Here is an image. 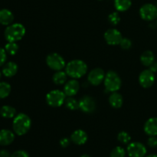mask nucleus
<instances>
[{"label": "nucleus", "instance_id": "6e6552de", "mask_svg": "<svg viewBox=\"0 0 157 157\" xmlns=\"http://www.w3.org/2000/svg\"><path fill=\"white\" fill-rule=\"evenodd\" d=\"M127 152L130 157H145L147 150L142 143L133 142L127 146Z\"/></svg>", "mask_w": 157, "mask_h": 157}, {"label": "nucleus", "instance_id": "412c9836", "mask_svg": "<svg viewBox=\"0 0 157 157\" xmlns=\"http://www.w3.org/2000/svg\"><path fill=\"white\" fill-rule=\"evenodd\" d=\"M0 115L6 119H11L16 116V110L15 107L9 105L2 106L0 109Z\"/></svg>", "mask_w": 157, "mask_h": 157}, {"label": "nucleus", "instance_id": "f3484780", "mask_svg": "<svg viewBox=\"0 0 157 157\" xmlns=\"http://www.w3.org/2000/svg\"><path fill=\"white\" fill-rule=\"evenodd\" d=\"M18 70V67L16 63L13 62V61H9L3 65L2 74L4 76L7 77V78H12L16 75Z\"/></svg>", "mask_w": 157, "mask_h": 157}, {"label": "nucleus", "instance_id": "a211bd4d", "mask_svg": "<svg viewBox=\"0 0 157 157\" xmlns=\"http://www.w3.org/2000/svg\"><path fill=\"white\" fill-rule=\"evenodd\" d=\"M14 21V15L10 10L3 9L0 10V24L2 25H9Z\"/></svg>", "mask_w": 157, "mask_h": 157}, {"label": "nucleus", "instance_id": "2eb2a0df", "mask_svg": "<svg viewBox=\"0 0 157 157\" xmlns=\"http://www.w3.org/2000/svg\"><path fill=\"white\" fill-rule=\"evenodd\" d=\"M144 130L148 136H157V117H151L147 120L144 124Z\"/></svg>", "mask_w": 157, "mask_h": 157}, {"label": "nucleus", "instance_id": "473e14b6", "mask_svg": "<svg viewBox=\"0 0 157 157\" xmlns=\"http://www.w3.org/2000/svg\"><path fill=\"white\" fill-rule=\"evenodd\" d=\"M10 157H29V154L25 150H17L11 154Z\"/></svg>", "mask_w": 157, "mask_h": 157}, {"label": "nucleus", "instance_id": "1a4fd4ad", "mask_svg": "<svg viewBox=\"0 0 157 157\" xmlns=\"http://www.w3.org/2000/svg\"><path fill=\"white\" fill-rule=\"evenodd\" d=\"M104 38L106 42L110 45H117L120 44L121 40L123 39L122 34L120 31L116 29H107L104 32Z\"/></svg>", "mask_w": 157, "mask_h": 157}, {"label": "nucleus", "instance_id": "0eeeda50", "mask_svg": "<svg viewBox=\"0 0 157 157\" xmlns=\"http://www.w3.org/2000/svg\"><path fill=\"white\" fill-rule=\"evenodd\" d=\"M140 15L144 21H151L157 18V6L151 3H147L140 9Z\"/></svg>", "mask_w": 157, "mask_h": 157}, {"label": "nucleus", "instance_id": "5701e85b", "mask_svg": "<svg viewBox=\"0 0 157 157\" xmlns=\"http://www.w3.org/2000/svg\"><path fill=\"white\" fill-rule=\"evenodd\" d=\"M132 5L131 0H114V7L118 12H126Z\"/></svg>", "mask_w": 157, "mask_h": 157}, {"label": "nucleus", "instance_id": "a19ab883", "mask_svg": "<svg viewBox=\"0 0 157 157\" xmlns=\"http://www.w3.org/2000/svg\"><path fill=\"white\" fill-rule=\"evenodd\" d=\"M99 1H101V0H99Z\"/></svg>", "mask_w": 157, "mask_h": 157}, {"label": "nucleus", "instance_id": "c756f323", "mask_svg": "<svg viewBox=\"0 0 157 157\" xmlns=\"http://www.w3.org/2000/svg\"><path fill=\"white\" fill-rule=\"evenodd\" d=\"M120 45H121V48L124 49V50H129L132 47V41L129 38H123L121 43H120Z\"/></svg>", "mask_w": 157, "mask_h": 157}, {"label": "nucleus", "instance_id": "dca6fc26", "mask_svg": "<svg viewBox=\"0 0 157 157\" xmlns=\"http://www.w3.org/2000/svg\"><path fill=\"white\" fill-rule=\"evenodd\" d=\"M15 140V134L12 131L6 129L0 130V146H9Z\"/></svg>", "mask_w": 157, "mask_h": 157}, {"label": "nucleus", "instance_id": "9b49d317", "mask_svg": "<svg viewBox=\"0 0 157 157\" xmlns=\"http://www.w3.org/2000/svg\"><path fill=\"white\" fill-rule=\"evenodd\" d=\"M79 109L86 113H91L96 109V101L92 97L86 95L79 101Z\"/></svg>", "mask_w": 157, "mask_h": 157}, {"label": "nucleus", "instance_id": "e433bc0d", "mask_svg": "<svg viewBox=\"0 0 157 157\" xmlns=\"http://www.w3.org/2000/svg\"><path fill=\"white\" fill-rule=\"evenodd\" d=\"M147 157H157V154H150Z\"/></svg>", "mask_w": 157, "mask_h": 157}, {"label": "nucleus", "instance_id": "ddd939ff", "mask_svg": "<svg viewBox=\"0 0 157 157\" xmlns=\"http://www.w3.org/2000/svg\"><path fill=\"white\" fill-rule=\"evenodd\" d=\"M80 89V84L77 79L72 78L67 81L64 86V92L67 97H74L78 94Z\"/></svg>", "mask_w": 157, "mask_h": 157}, {"label": "nucleus", "instance_id": "f257e3e1", "mask_svg": "<svg viewBox=\"0 0 157 157\" xmlns=\"http://www.w3.org/2000/svg\"><path fill=\"white\" fill-rule=\"evenodd\" d=\"M87 71V65L84 61L79 59L69 61L65 67V72L67 76L73 79H78L86 75Z\"/></svg>", "mask_w": 157, "mask_h": 157}, {"label": "nucleus", "instance_id": "7c9ffc66", "mask_svg": "<svg viewBox=\"0 0 157 157\" xmlns=\"http://www.w3.org/2000/svg\"><path fill=\"white\" fill-rule=\"evenodd\" d=\"M7 52L6 50L2 48H0V67L3 66L6 63V59H7Z\"/></svg>", "mask_w": 157, "mask_h": 157}, {"label": "nucleus", "instance_id": "58836bf2", "mask_svg": "<svg viewBox=\"0 0 157 157\" xmlns=\"http://www.w3.org/2000/svg\"><path fill=\"white\" fill-rule=\"evenodd\" d=\"M1 75H1V72H0V78H1Z\"/></svg>", "mask_w": 157, "mask_h": 157}, {"label": "nucleus", "instance_id": "f704fd0d", "mask_svg": "<svg viewBox=\"0 0 157 157\" xmlns=\"http://www.w3.org/2000/svg\"><path fill=\"white\" fill-rule=\"evenodd\" d=\"M149 69H150L151 71H153V73H156L157 72V61H155L153 63V64H151V65L149 67Z\"/></svg>", "mask_w": 157, "mask_h": 157}, {"label": "nucleus", "instance_id": "b1692460", "mask_svg": "<svg viewBox=\"0 0 157 157\" xmlns=\"http://www.w3.org/2000/svg\"><path fill=\"white\" fill-rule=\"evenodd\" d=\"M12 87L7 82H0V99H4L10 94Z\"/></svg>", "mask_w": 157, "mask_h": 157}, {"label": "nucleus", "instance_id": "20e7f679", "mask_svg": "<svg viewBox=\"0 0 157 157\" xmlns=\"http://www.w3.org/2000/svg\"><path fill=\"white\" fill-rule=\"evenodd\" d=\"M104 87L108 92H117L121 89L122 81L119 75L113 71H109L105 75L104 81Z\"/></svg>", "mask_w": 157, "mask_h": 157}, {"label": "nucleus", "instance_id": "4be33fe9", "mask_svg": "<svg viewBox=\"0 0 157 157\" xmlns=\"http://www.w3.org/2000/svg\"><path fill=\"white\" fill-rule=\"evenodd\" d=\"M67 77L68 76L65 71H58L53 75L52 80H53V82L57 85H62L67 82Z\"/></svg>", "mask_w": 157, "mask_h": 157}, {"label": "nucleus", "instance_id": "4468645a", "mask_svg": "<svg viewBox=\"0 0 157 157\" xmlns=\"http://www.w3.org/2000/svg\"><path fill=\"white\" fill-rule=\"evenodd\" d=\"M87 140H88V136L87 133L83 130H76L71 135V140L78 146L85 144Z\"/></svg>", "mask_w": 157, "mask_h": 157}, {"label": "nucleus", "instance_id": "a878e982", "mask_svg": "<svg viewBox=\"0 0 157 157\" xmlns=\"http://www.w3.org/2000/svg\"><path fill=\"white\" fill-rule=\"evenodd\" d=\"M5 50L9 55H15L18 51V45L16 42H8L5 46Z\"/></svg>", "mask_w": 157, "mask_h": 157}, {"label": "nucleus", "instance_id": "c85d7f7f", "mask_svg": "<svg viewBox=\"0 0 157 157\" xmlns=\"http://www.w3.org/2000/svg\"><path fill=\"white\" fill-rule=\"evenodd\" d=\"M108 21L113 25H117L121 21V17L118 12H112L108 16Z\"/></svg>", "mask_w": 157, "mask_h": 157}, {"label": "nucleus", "instance_id": "9d476101", "mask_svg": "<svg viewBox=\"0 0 157 157\" xmlns=\"http://www.w3.org/2000/svg\"><path fill=\"white\" fill-rule=\"evenodd\" d=\"M105 78V73L102 68L96 67L90 71L87 76V81L89 84L93 86H98L104 82Z\"/></svg>", "mask_w": 157, "mask_h": 157}, {"label": "nucleus", "instance_id": "2f4dec72", "mask_svg": "<svg viewBox=\"0 0 157 157\" xmlns=\"http://www.w3.org/2000/svg\"><path fill=\"white\" fill-rule=\"evenodd\" d=\"M147 145L150 148H156L157 147V137L156 136H150V138L147 140Z\"/></svg>", "mask_w": 157, "mask_h": 157}, {"label": "nucleus", "instance_id": "c9c22d12", "mask_svg": "<svg viewBox=\"0 0 157 157\" xmlns=\"http://www.w3.org/2000/svg\"><path fill=\"white\" fill-rule=\"evenodd\" d=\"M11 154L8 150H0V157H10Z\"/></svg>", "mask_w": 157, "mask_h": 157}, {"label": "nucleus", "instance_id": "4c0bfd02", "mask_svg": "<svg viewBox=\"0 0 157 157\" xmlns=\"http://www.w3.org/2000/svg\"><path fill=\"white\" fill-rule=\"evenodd\" d=\"M80 157H90V156H89L88 154H83V155H81Z\"/></svg>", "mask_w": 157, "mask_h": 157}, {"label": "nucleus", "instance_id": "cd10ccee", "mask_svg": "<svg viewBox=\"0 0 157 157\" xmlns=\"http://www.w3.org/2000/svg\"><path fill=\"white\" fill-rule=\"evenodd\" d=\"M126 151L123 147H116L112 150L110 157H125Z\"/></svg>", "mask_w": 157, "mask_h": 157}, {"label": "nucleus", "instance_id": "f03ea898", "mask_svg": "<svg viewBox=\"0 0 157 157\" xmlns=\"http://www.w3.org/2000/svg\"><path fill=\"white\" fill-rule=\"evenodd\" d=\"M32 127V120L25 113H18L14 117L12 129L15 134L23 136L30 130Z\"/></svg>", "mask_w": 157, "mask_h": 157}, {"label": "nucleus", "instance_id": "aec40b11", "mask_svg": "<svg viewBox=\"0 0 157 157\" xmlns=\"http://www.w3.org/2000/svg\"><path fill=\"white\" fill-rule=\"evenodd\" d=\"M155 61V55L151 51H145L140 56V62L145 67H150Z\"/></svg>", "mask_w": 157, "mask_h": 157}, {"label": "nucleus", "instance_id": "39448f33", "mask_svg": "<svg viewBox=\"0 0 157 157\" xmlns=\"http://www.w3.org/2000/svg\"><path fill=\"white\" fill-rule=\"evenodd\" d=\"M66 95L60 90H52L46 95V102L52 107H59L64 104Z\"/></svg>", "mask_w": 157, "mask_h": 157}, {"label": "nucleus", "instance_id": "ea45409f", "mask_svg": "<svg viewBox=\"0 0 157 157\" xmlns=\"http://www.w3.org/2000/svg\"><path fill=\"white\" fill-rule=\"evenodd\" d=\"M156 25H157V18H156Z\"/></svg>", "mask_w": 157, "mask_h": 157}, {"label": "nucleus", "instance_id": "423d86ee", "mask_svg": "<svg viewBox=\"0 0 157 157\" xmlns=\"http://www.w3.org/2000/svg\"><path fill=\"white\" fill-rule=\"evenodd\" d=\"M46 64L52 70L58 71L66 67L64 58L58 53H51L46 58Z\"/></svg>", "mask_w": 157, "mask_h": 157}, {"label": "nucleus", "instance_id": "6ab92c4d", "mask_svg": "<svg viewBox=\"0 0 157 157\" xmlns=\"http://www.w3.org/2000/svg\"><path fill=\"white\" fill-rule=\"evenodd\" d=\"M124 99L121 94L117 92H113L109 98V104L112 107L115 109H119L122 107Z\"/></svg>", "mask_w": 157, "mask_h": 157}, {"label": "nucleus", "instance_id": "72a5a7b5", "mask_svg": "<svg viewBox=\"0 0 157 157\" xmlns=\"http://www.w3.org/2000/svg\"><path fill=\"white\" fill-rule=\"evenodd\" d=\"M71 143V139L69 140L68 138H62V139L60 140V146L63 148H66V147H68L70 145Z\"/></svg>", "mask_w": 157, "mask_h": 157}, {"label": "nucleus", "instance_id": "bb28decb", "mask_svg": "<svg viewBox=\"0 0 157 157\" xmlns=\"http://www.w3.org/2000/svg\"><path fill=\"white\" fill-rule=\"evenodd\" d=\"M117 140L123 144H128L131 140V136L127 132L121 131L118 133Z\"/></svg>", "mask_w": 157, "mask_h": 157}, {"label": "nucleus", "instance_id": "f8f14e48", "mask_svg": "<svg viewBox=\"0 0 157 157\" xmlns=\"http://www.w3.org/2000/svg\"><path fill=\"white\" fill-rule=\"evenodd\" d=\"M155 82V75L150 69L144 70L140 74L139 83L144 88H150Z\"/></svg>", "mask_w": 157, "mask_h": 157}, {"label": "nucleus", "instance_id": "7ed1b4c3", "mask_svg": "<svg viewBox=\"0 0 157 157\" xmlns=\"http://www.w3.org/2000/svg\"><path fill=\"white\" fill-rule=\"evenodd\" d=\"M26 29L21 23H14L8 25L5 30V38L8 42H16L25 36Z\"/></svg>", "mask_w": 157, "mask_h": 157}, {"label": "nucleus", "instance_id": "393cba45", "mask_svg": "<svg viewBox=\"0 0 157 157\" xmlns=\"http://www.w3.org/2000/svg\"><path fill=\"white\" fill-rule=\"evenodd\" d=\"M64 104H65L66 107L70 110H76L79 109V101H77L73 97L66 98Z\"/></svg>", "mask_w": 157, "mask_h": 157}]
</instances>
